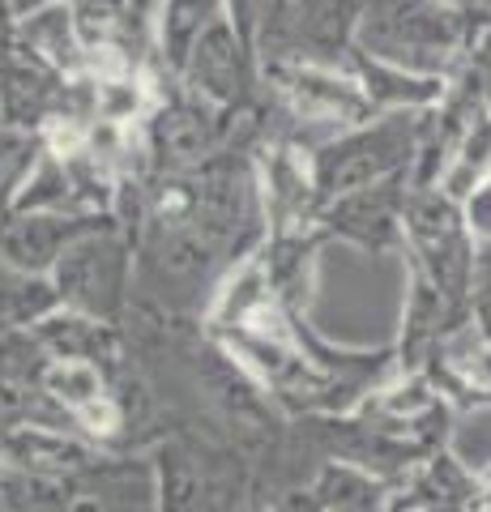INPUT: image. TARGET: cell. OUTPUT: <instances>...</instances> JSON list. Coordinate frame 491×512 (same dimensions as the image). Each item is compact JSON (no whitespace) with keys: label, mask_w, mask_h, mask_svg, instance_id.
<instances>
[{"label":"cell","mask_w":491,"mask_h":512,"mask_svg":"<svg viewBox=\"0 0 491 512\" xmlns=\"http://www.w3.org/2000/svg\"><path fill=\"white\" fill-rule=\"evenodd\" d=\"M351 77L363 86L368 103L376 116H389V111H410V116H427L432 107L445 103L449 94V77H427V73H410L402 64L376 60L368 52H351Z\"/></svg>","instance_id":"8992f818"},{"label":"cell","mask_w":491,"mask_h":512,"mask_svg":"<svg viewBox=\"0 0 491 512\" xmlns=\"http://www.w3.org/2000/svg\"><path fill=\"white\" fill-rule=\"evenodd\" d=\"M124 278H129V256L116 239H77L56 265V295L73 303L82 316L112 320L124 303Z\"/></svg>","instance_id":"277c9868"},{"label":"cell","mask_w":491,"mask_h":512,"mask_svg":"<svg viewBox=\"0 0 491 512\" xmlns=\"http://www.w3.org/2000/svg\"><path fill=\"white\" fill-rule=\"evenodd\" d=\"M410 175H398V180L346 192V197L325 205V227L351 239L363 252H398L406 248V201H410Z\"/></svg>","instance_id":"3957f363"},{"label":"cell","mask_w":491,"mask_h":512,"mask_svg":"<svg viewBox=\"0 0 491 512\" xmlns=\"http://www.w3.org/2000/svg\"><path fill=\"white\" fill-rule=\"evenodd\" d=\"M218 13V0H167V47L171 60H184L201 39V26Z\"/></svg>","instance_id":"4fadbf2b"},{"label":"cell","mask_w":491,"mask_h":512,"mask_svg":"<svg viewBox=\"0 0 491 512\" xmlns=\"http://www.w3.org/2000/svg\"><path fill=\"white\" fill-rule=\"evenodd\" d=\"M86 222H60V218H18L13 227L0 235L9 265L22 274H39V269L56 265L77 239H82Z\"/></svg>","instance_id":"52a82bcc"},{"label":"cell","mask_w":491,"mask_h":512,"mask_svg":"<svg viewBox=\"0 0 491 512\" xmlns=\"http://www.w3.org/2000/svg\"><path fill=\"white\" fill-rule=\"evenodd\" d=\"M406 256L423 269V278L436 286L453 316L470 320V291L479 269V239H474L462 201H453L440 188H410L406 201Z\"/></svg>","instance_id":"6da1fadb"},{"label":"cell","mask_w":491,"mask_h":512,"mask_svg":"<svg viewBox=\"0 0 491 512\" xmlns=\"http://www.w3.org/2000/svg\"><path fill=\"white\" fill-rule=\"evenodd\" d=\"M252 512H265V508H252Z\"/></svg>","instance_id":"e0dca14e"},{"label":"cell","mask_w":491,"mask_h":512,"mask_svg":"<svg viewBox=\"0 0 491 512\" xmlns=\"http://www.w3.org/2000/svg\"><path fill=\"white\" fill-rule=\"evenodd\" d=\"M47 393L56 397L60 406L77 419H86L94 427H112V406H107V393H103V380L94 372V363H60L47 372Z\"/></svg>","instance_id":"30bf717a"},{"label":"cell","mask_w":491,"mask_h":512,"mask_svg":"<svg viewBox=\"0 0 491 512\" xmlns=\"http://www.w3.org/2000/svg\"><path fill=\"white\" fill-rule=\"evenodd\" d=\"M60 295H52L43 282L26 274H0V333L13 325H26L30 316H43Z\"/></svg>","instance_id":"7c38bea8"},{"label":"cell","mask_w":491,"mask_h":512,"mask_svg":"<svg viewBox=\"0 0 491 512\" xmlns=\"http://www.w3.org/2000/svg\"><path fill=\"white\" fill-rule=\"evenodd\" d=\"M487 175H491V116H483V120L462 137V146H457L453 163H449L445 175H440L436 188L449 192L453 201L466 205V197L487 180Z\"/></svg>","instance_id":"8fae6325"},{"label":"cell","mask_w":491,"mask_h":512,"mask_svg":"<svg viewBox=\"0 0 491 512\" xmlns=\"http://www.w3.org/2000/svg\"><path fill=\"white\" fill-rule=\"evenodd\" d=\"M193 82L214 99H235L244 86V60L240 43L227 26H210L193 47Z\"/></svg>","instance_id":"9c48e42d"},{"label":"cell","mask_w":491,"mask_h":512,"mask_svg":"<svg viewBox=\"0 0 491 512\" xmlns=\"http://www.w3.org/2000/svg\"><path fill=\"white\" fill-rule=\"evenodd\" d=\"M466 325L491 342V244H479V269H474V291H470V320Z\"/></svg>","instance_id":"2e32d148"},{"label":"cell","mask_w":491,"mask_h":512,"mask_svg":"<svg viewBox=\"0 0 491 512\" xmlns=\"http://www.w3.org/2000/svg\"><path fill=\"white\" fill-rule=\"evenodd\" d=\"M312 500L321 512H389V500H393V483L376 478L359 466H325L321 478L312 487Z\"/></svg>","instance_id":"ba28073f"},{"label":"cell","mask_w":491,"mask_h":512,"mask_svg":"<svg viewBox=\"0 0 491 512\" xmlns=\"http://www.w3.org/2000/svg\"><path fill=\"white\" fill-rule=\"evenodd\" d=\"M419 120L410 111H389L359 128H346L312 163V192L316 201H338L346 192L398 180L415 171L419 158Z\"/></svg>","instance_id":"7a4b0ae2"},{"label":"cell","mask_w":491,"mask_h":512,"mask_svg":"<svg viewBox=\"0 0 491 512\" xmlns=\"http://www.w3.org/2000/svg\"><path fill=\"white\" fill-rule=\"evenodd\" d=\"M163 141H167V154L197 158L210 146V124H205L201 107H176L171 116H163Z\"/></svg>","instance_id":"5bb4252c"},{"label":"cell","mask_w":491,"mask_h":512,"mask_svg":"<svg viewBox=\"0 0 491 512\" xmlns=\"http://www.w3.org/2000/svg\"><path fill=\"white\" fill-rule=\"evenodd\" d=\"M368 0H295L278 13L274 39L299 56H316L334 64L342 52L351 56L359 47V26Z\"/></svg>","instance_id":"5b68a950"},{"label":"cell","mask_w":491,"mask_h":512,"mask_svg":"<svg viewBox=\"0 0 491 512\" xmlns=\"http://www.w3.org/2000/svg\"><path fill=\"white\" fill-rule=\"evenodd\" d=\"M35 163V141L22 133H9L0 128V201L9 197V188L22 180V171Z\"/></svg>","instance_id":"9a60e30c"}]
</instances>
